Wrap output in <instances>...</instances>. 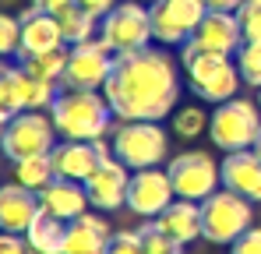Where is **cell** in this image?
<instances>
[{
    "label": "cell",
    "mask_w": 261,
    "mask_h": 254,
    "mask_svg": "<svg viewBox=\"0 0 261 254\" xmlns=\"http://www.w3.org/2000/svg\"><path fill=\"white\" fill-rule=\"evenodd\" d=\"M67 49L71 46H60V49H49V53H36V57H25L21 67L49 85H64V71H67Z\"/></svg>",
    "instance_id": "cell-24"
},
{
    "label": "cell",
    "mask_w": 261,
    "mask_h": 254,
    "mask_svg": "<svg viewBox=\"0 0 261 254\" xmlns=\"http://www.w3.org/2000/svg\"><path fill=\"white\" fill-rule=\"evenodd\" d=\"M166 173L173 180L176 198H184V201H205L222 184V163H216L212 152H201V148H187L173 156Z\"/></svg>",
    "instance_id": "cell-9"
},
{
    "label": "cell",
    "mask_w": 261,
    "mask_h": 254,
    "mask_svg": "<svg viewBox=\"0 0 261 254\" xmlns=\"http://www.w3.org/2000/svg\"><path fill=\"white\" fill-rule=\"evenodd\" d=\"M208 138L219 152H240V148H254L261 138V106L258 99H244L233 95L226 103H219L208 117Z\"/></svg>",
    "instance_id": "cell-5"
},
{
    "label": "cell",
    "mask_w": 261,
    "mask_h": 254,
    "mask_svg": "<svg viewBox=\"0 0 261 254\" xmlns=\"http://www.w3.org/2000/svg\"><path fill=\"white\" fill-rule=\"evenodd\" d=\"M110 156H113V148L106 145V138L102 141H57L53 152H49L53 173L67 176V180H78V184H85L99 169V163L110 159Z\"/></svg>",
    "instance_id": "cell-13"
},
{
    "label": "cell",
    "mask_w": 261,
    "mask_h": 254,
    "mask_svg": "<svg viewBox=\"0 0 261 254\" xmlns=\"http://www.w3.org/2000/svg\"><path fill=\"white\" fill-rule=\"evenodd\" d=\"M113 60H117V53L99 36L71 46L67 49V71H64V85L60 88H99L102 92V85H106L110 71H113Z\"/></svg>",
    "instance_id": "cell-11"
},
{
    "label": "cell",
    "mask_w": 261,
    "mask_h": 254,
    "mask_svg": "<svg viewBox=\"0 0 261 254\" xmlns=\"http://www.w3.org/2000/svg\"><path fill=\"white\" fill-rule=\"evenodd\" d=\"M205 4H208V11H233L237 14L244 0H205Z\"/></svg>",
    "instance_id": "cell-37"
},
{
    "label": "cell",
    "mask_w": 261,
    "mask_h": 254,
    "mask_svg": "<svg viewBox=\"0 0 261 254\" xmlns=\"http://www.w3.org/2000/svg\"><path fill=\"white\" fill-rule=\"evenodd\" d=\"M49 117L60 141H102L117 127V117L99 88H60Z\"/></svg>",
    "instance_id": "cell-2"
},
{
    "label": "cell",
    "mask_w": 261,
    "mask_h": 254,
    "mask_svg": "<svg viewBox=\"0 0 261 254\" xmlns=\"http://www.w3.org/2000/svg\"><path fill=\"white\" fill-rule=\"evenodd\" d=\"M74 4H78L82 11H88V14H95V18L102 21V18H106V14H110V11H113V7H117L120 0H74Z\"/></svg>",
    "instance_id": "cell-35"
},
{
    "label": "cell",
    "mask_w": 261,
    "mask_h": 254,
    "mask_svg": "<svg viewBox=\"0 0 261 254\" xmlns=\"http://www.w3.org/2000/svg\"><path fill=\"white\" fill-rule=\"evenodd\" d=\"M0 254H36L25 233H4L0 230Z\"/></svg>",
    "instance_id": "cell-34"
},
{
    "label": "cell",
    "mask_w": 261,
    "mask_h": 254,
    "mask_svg": "<svg viewBox=\"0 0 261 254\" xmlns=\"http://www.w3.org/2000/svg\"><path fill=\"white\" fill-rule=\"evenodd\" d=\"M18 21H21V49H18V60L67 46V42H64V32H60L57 14H46V11H39L36 4H29V7L18 14Z\"/></svg>",
    "instance_id": "cell-16"
},
{
    "label": "cell",
    "mask_w": 261,
    "mask_h": 254,
    "mask_svg": "<svg viewBox=\"0 0 261 254\" xmlns=\"http://www.w3.org/2000/svg\"><path fill=\"white\" fill-rule=\"evenodd\" d=\"M254 226V201L240 198L237 191L222 187L201 201V240L208 244H233L240 233Z\"/></svg>",
    "instance_id": "cell-6"
},
{
    "label": "cell",
    "mask_w": 261,
    "mask_h": 254,
    "mask_svg": "<svg viewBox=\"0 0 261 254\" xmlns=\"http://www.w3.org/2000/svg\"><path fill=\"white\" fill-rule=\"evenodd\" d=\"M208 117H212V113H205L201 106H176L173 117H170V124H173L176 138L194 141L198 134H208Z\"/></svg>",
    "instance_id": "cell-27"
},
{
    "label": "cell",
    "mask_w": 261,
    "mask_h": 254,
    "mask_svg": "<svg viewBox=\"0 0 261 254\" xmlns=\"http://www.w3.org/2000/svg\"><path fill=\"white\" fill-rule=\"evenodd\" d=\"M53 159L49 156H32V159H18L14 163V180L29 191H43L46 184L53 180Z\"/></svg>",
    "instance_id": "cell-25"
},
{
    "label": "cell",
    "mask_w": 261,
    "mask_h": 254,
    "mask_svg": "<svg viewBox=\"0 0 261 254\" xmlns=\"http://www.w3.org/2000/svg\"><path fill=\"white\" fill-rule=\"evenodd\" d=\"M176 201V191H173V180L170 173L159 166L152 169H134L130 173V187H127V209L141 219H155L166 205Z\"/></svg>",
    "instance_id": "cell-12"
},
{
    "label": "cell",
    "mask_w": 261,
    "mask_h": 254,
    "mask_svg": "<svg viewBox=\"0 0 261 254\" xmlns=\"http://www.w3.org/2000/svg\"><path fill=\"white\" fill-rule=\"evenodd\" d=\"M7 124H11V113H4V110H0V138H4V131H7Z\"/></svg>",
    "instance_id": "cell-38"
},
{
    "label": "cell",
    "mask_w": 261,
    "mask_h": 254,
    "mask_svg": "<svg viewBox=\"0 0 261 254\" xmlns=\"http://www.w3.org/2000/svg\"><path fill=\"white\" fill-rule=\"evenodd\" d=\"M99 39L106 42L113 53H130L145 49L155 42L152 32V11L141 0H120L102 21H99Z\"/></svg>",
    "instance_id": "cell-8"
},
{
    "label": "cell",
    "mask_w": 261,
    "mask_h": 254,
    "mask_svg": "<svg viewBox=\"0 0 261 254\" xmlns=\"http://www.w3.org/2000/svg\"><path fill=\"white\" fill-rule=\"evenodd\" d=\"M25 240L32 244L36 254H64V240H67V222L49 215V212H39L36 222L25 230Z\"/></svg>",
    "instance_id": "cell-22"
},
{
    "label": "cell",
    "mask_w": 261,
    "mask_h": 254,
    "mask_svg": "<svg viewBox=\"0 0 261 254\" xmlns=\"http://www.w3.org/2000/svg\"><path fill=\"white\" fill-rule=\"evenodd\" d=\"M237 67H240V78L244 85H251V88H261V42H244L240 49H237Z\"/></svg>",
    "instance_id": "cell-29"
},
{
    "label": "cell",
    "mask_w": 261,
    "mask_h": 254,
    "mask_svg": "<svg viewBox=\"0 0 261 254\" xmlns=\"http://www.w3.org/2000/svg\"><path fill=\"white\" fill-rule=\"evenodd\" d=\"M127 187H130V169L124 166L117 156L102 159L99 169L85 180L88 201H92V209H95V212L124 209V205H127Z\"/></svg>",
    "instance_id": "cell-14"
},
{
    "label": "cell",
    "mask_w": 261,
    "mask_h": 254,
    "mask_svg": "<svg viewBox=\"0 0 261 254\" xmlns=\"http://www.w3.org/2000/svg\"><path fill=\"white\" fill-rule=\"evenodd\" d=\"M21 49V21L18 14L0 11V57H18Z\"/></svg>",
    "instance_id": "cell-30"
},
{
    "label": "cell",
    "mask_w": 261,
    "mask_h": 254,
    "mask_svg": "<svg viewBox=\"0 0 261 254\" xmlns=\"http://www.w3.org/2000/svg\"><path fill=\"white\" fill-rule=\"evenodd\" d=\"M32 4H36L39 11H46V14H60V11H64V7H71L74 0H32Z\"/></svg>",
    "instance_id": "cell-36"
},
{
    "label": "cell",
    "mask_w": 261,
    "mask_h": 254,
    "mask_svg": "<svg viewBox=\"0 0 261 254\" xmlns=\"http://www.w3.org/2000/svg\"><path fill=\"white\" fill-rule=\"evenodd\" d=\"M155 222L163 226V233L173 237L180 247H187V244H194L201 237V201L176 198L173 205H166V209L155 215Z\"/></svg>",
    "instance_id": "cell-21"
},
{
    "label": "cell",
    "mask_w": 261,
    "mask_h": 254,
    "mask_svg": "<svg viewBox=\"0 0 261 254\" xmlns=\"http://www.w3.org/2000/svg\"><path fill=\"white\" fill-rule=\"evenodd\" d=\"M36 194H39L43 212L57 215V219H64V222H71V219H78V215H85V212L92 209L85 184L67 180V176H53L43 191H36Z\"/></svg>",
    "instance_id": "cell-19"
},
{
    "label": "cell",
    "mask_w": 261,
    "mask_h": 254,
    "mask_svg": "<svg viewBox=\"0 0 261 254\" xmlns=\"http://www.w3.org/2000/svg\"><path fill=\"white\" fill-rule=\"evenodd\" d=\"M4 67H7V64H4V57H0V71H4Z\"/></svg>",
    "instance_id": "cell-40"
},
{
    "label": "cell",
    "mask_w": 261,
    "mask_h": 254,
    "mask_svg": "<svg viewBox=\"0 0 261 254\" xmlns=\"http://www.w3.org/2000/svg\"><path fill=\"white\" fill-rule=\"evenodd\" d=\"M113 240L110 222L99 212H85L78 219L67 222V240H64V254H106Z\"/></svg>",
    "instance_id": "cell-20"
},
{
    "label": "cell",
    "mask_w": 261,
    "mask_h": 254,
    "mask_svg": "<svg viewBox=\"0 0 261 254\" xmlns=\"http://www.w3.org/2000/svg\"><path fill=\"white\" fill-rule=\"evenodd\" d=\"M57 127L49 110H21L11 117V124L0 138V152L18 163V159H32V156H49L57 145Z\"/></svg>",
    "instance_id": "cell-7"
},
{
    "label": "cell",
    "mask_w": 261,
    "mask_h": 254,
    "mask_svg": "<svg viewBox=\"0 0 261 254\" xmlns=\"http://www.w3.org/2000/svg\"><path fill=\"white\" fill-rule=\"evenodd\" d=\"M138 237H141L145 254H180V251H184L170 233H163V226H159L155 219H148L145 226H138Z\"/></svg>",
    "instance_id": "cell-28"
},
{
    "label": "cell",
    "mask_w": 261,
    "mask_h": 254,
    "mask_svg": "<svg viewBox=\"0 0 261 254\" xmlns=\"http://www.w3.org/2000/svg\"><path fill=\"white\" fill-rule=\"evenodd\" d=\"M258 106H261V88H258Z\"/></svg>",
    "instance_id": "cell-41"
},
{
    "label": "cell",
    "mask_w": 261,
    "mask_h": 254,
    "mask_svg": "<svg viewBox=\"0 0 261 254\" xmlns=\"http://www.w3.org/2000/svg\"><path fill=\"white\" fill-rule=\"evenodd\" d=\"M106 254H145L138 230H120V233H113V240H110Z\"/></svg>",
    "instance_id": "cell-32"
},
{
    "label": "cell",
    "mask_w": 261,
    "mask_h": 254,
    "mask_svg": "<svg viewBox=\"0 0 261 254\" xmlns=\"http://www.w3.org/2000/svg\"><path fill=\"white\" fill-rule=\"evenodd\" d=\"M141 4H155V0H141Z\"/></svg>",
    "instance_id": "cell-42"
},
{
    "label": "cell",
    "mask_w": 261,
    "mask_h": 254,
    "mask_svg": "<svg viewBox=\"0 0 261 254\" xmlns=\"http://www.w3.org/2000/svg\"><path fill=\"white\" fill-rule=\"evenodd\" d=\"M187 42L198 46V49H212V53L237 57V49L244 46V29H240V21H237L233 11H208Z\"/></svg>",
    "instance_id": "cell-15"
},
{
    "label": "cell",
    "mask_w": 261,
    "mask_h": 254,
    "mask_svg": "<svg viewBox=\"0 0 261 254\" xmlns=\"http://www.w3.org/2000/svg\"><path fill=\"white\" fill-rule=\"evenodd\" d=\"M57 21H60V32H64V42H67V46H78V42H88V39L99 36V18L88 14V11H82L78 4L64 7V11L57 14Z\"/></svg>",
    "instance_id": "cell-23"
},
{
    "label": "cell",
    "mask_w": 261,
    "mask_h": 254,
    "mask_svg": "<svg viewBox=\"0 0 261 254\" xmlns=\"http://www.w3.org/2000/svg\"><path fill=\"white\" fill-rule=\"evenodd\" d=\"M152 11V32L155 46H184L208 14L205 0H155L148 4Z\"/></svg>",
    "instance_id": "cell-10"
},
{
    "label": "cell",
    "mask_w": 261,
    "mask_h": 254,
    "mask_svg": "<svg viewBox=\"0 0 261 254\" xmlns=\"http://www.w3.org/2000/svg\"><path fill=\"white\" fill-rule=\"evenodd\" d=\"M180 67L163 46L117 53L102 95L117 120H163L180 106Z\"/></svg>",
    "instance_id": "cell-1"
},
{
    "label": "cell",
    "mask_w": 261,
    "mask_h": 254,
    "mask_svg": "<svg viewBox=\"0 0 261 254\" xmlns=\"http://www.w3.org/2000/svg\"><path fill=\"white\" fill-rule=\"evenodd\" d=\"M39 212H43V205H39L36 191L21 187L18 180L0 184V230L4 233H25Z\"/></svg>",
    "instance_id": "cell-18"
},
{
    "label": "cell",
    "mask_w": 261,
    "mask_h": 254,
    "mask_svg": "<svg viewBox=\"0 0 261 254\" xmlns=\"http://www.w3.org/2000/svg\"><path fill=\"white\" fill-rule=\"evenodd\" d=\"M254 152H258V156H261V138H258V145H254Z\"/></svg>",
    "instance_id": "cell-39"
},
{
    "label": "cell",
    "mask_w": 261,
    "mask_h": 254,
    "mask_svg": "<svg viewBox=\"0 0 261 254\" xmlns=\"http://www.w3.org/2000/svg\"><path fill=\"white\" fill-rule=\"evenodd\" d=\"M110 148L127 169H152L170 156V134L163 120H117Z\"/></svg>",
    "instance_id": "cell-4"
},
{
    "label": "cell",
    "mask_w": 261,
    "mask_h": 254,
    "mask_svg": "<svg viewBox=\"0 0 261 254\" xmlns=\"http://www.w3.org/2000/svg\"><path fill=\"white\" fill-rule=\"evenodd\" d=\"M222 187H229L240 198L261 205V156L254 148L226 152V159H222Z\"/></svg>",
    "instance_id": "cell-17"
},
{
    "label": "cell",
    "mask_w": 261,
    "mask_h": 254,
    "mask_svg": "<svg viewBox=\"0 0 261 254\" xmlns=\"http://www.w3.org/2000/svg\"><path fill=\"white\" fill-rule=\"evenodd\" d=\"M180 254H184V251H180Z\"/></svg>",
    "instance_id": "cell-43"
},
{
    "label": "cell",
    "mask_w": 261,
    "mask_h": 254,
    "mask_svg": "<svg viewBox=\"0 0 261 254\" xmlns=\"http://www.w3.org/2000/svg\"><path fill=\"white\" fill-rule=\"evenodd\" d=\"M229 254H261V226H251L247 233H240L229 244Z\"/></svg>",
    "instance_id": "cell-33"
},
{
    "label": "cell",
    "mask_w": 261,
    "mask_h": 254,
    "mask_svg": "<svg viewBox=\"0 0 261 254\" xmlns=\"http://www.w3.org/2000/svg\"><path fill=\"white\" fill-rule=\"evenodd\" d=\"M0 110L11 117L25 110V67H4L0 71Z\"/></svg>",
    "instance_id": "cell-26"
},
{
    "label": "cell",
    "mask_w": 261,
    "mask_h": 254,
    "mask_svg": "<svg viewBox=\"0 0 261 254\" xmlns=\"http://www.w3.org/2000/svg\"><path fill=\"white\" fill-rule=\"evenodd\" d=\"M180 67H184V74H187L191 92H194L201 103H212V106L233 99V95L240 92V85H244L240 67H237L233 57L212 53V49H198V46H191V42L180 46Z\"/></svg>",
    "instance_id": "cell-3"
},
{
    "label": "cell",
    "mask_w": 261,
    "mask_h": 254,
    "mask_svg": "<svg viewBox=\"0 0 261 254\" xmlns=\"http://www.w3.org/2000/svg\"><path fill=\"white\" fill-rule=\"evenodd\" d=\"M237 21L244 29V42H261V0H244Z\"/></svg>",
    "instance_id": "cell-31"
}]
</instances>
